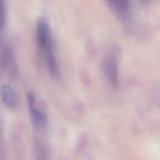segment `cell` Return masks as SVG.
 I'll return each instance as SVG.
<instances>
[{
    "label": "cell",
    "instance_id": "cell-1",
    "mask_svg": "<svg viewBox=\"0 0 160 160\" xmlns=\"http://www.w3.org/2000/svg\"><path fill=\"white\" fill-rule=\"evenodd\" d=\"M120 49L118 46L110 48L103 56L102 67L105 76L109 83L117 87L118 83V60Z\"/></svg>",
    "mask_w": 160,
    "mask_h": 160
},
{
    "label": "cell",
    "instance_id": "cell-2",
    "mask_svg": "<svg viewBox=\"0 0 160 160\" xmlns=\"http://www.w3.org/2000/svg\"><path fill=\"white\" fill-rule=\"evenodd\" d=\"M107 2L111 11L121 22L125 24L130 22L132 16L131 1L128 0H110Z\"/></svg>",
    "mask_w": 160,
    "mask_h": 160
},
{
    "label": "cell",
    "instance_id": "cell-3",
    "mask_svg": "<svg viewBox=\"0 0 160 160\" xmlns=\"http://www.w3.org/2000/svg\"><path fill=\"white\" fill-rule=\"evenodd\" d=\"M37 41L41 49L48 52L52 50L53 37L50 26L43 18L39 19L37 26Z\"/></svg>",
    "mask_w": 160,
    "mask_h": 160
},
{
    "label": "cell",
    "instance_id": "cell-4",
    "mask_svg": "<svg viewBox=\"0 0 160 160\" xmlns=\"http://www.w3.org/2000/svg\"><path fill=\"white\" fill-rule=\"evenodd\" d=\"M28 102L30 113L32 121L34 126L41 127L46 123V116L44 113L36 106V99L33 92H29L28 94Z\"/></svg>",
    "mask_w": 160,
    "mask_h": 160
},
{
    "label": "cell",
    "instance_id": "cell-5",
    "mask_svg": "<svg viewBox=\"0 0 160 160\" xmlns=\"http://www.w3.org/2000/svg\"><path fill=\"white\" fill-rule=\"evenodd\" d=\"M1 93L2 101L5 105L10 108L16 107L17 99L14 90L10 86L3 85L1 88Z\"/></svg>",
    "mask_w": 160,
    "mask_h": 160
},
{
    "label": "cell",
    "instance_id": "cell-6",
    "mask_svg": "<svg viewBox=\"0 0 160 160\" xmlns=\"http://www.w3.org/2000/svg\"><path fill=\"white\" fill-rule=\"evenodd\" d=\"M47 61L49 72L53 76L57 77L58 74V68L57 59L53 50L47 52Z\"/></svg>",
    "mask_w": 160,
    "mask_h": 160
},
{
    "label": "cell",
    "instance_id": "cell-7",
    "mask_svg": "<svg viewBox=\"0 0 160 160\" xmlns=\"http://www.w3.org/2000/svg\"><path fill=\"white\" fill-rule=\"evenodd\" d=\"M6 21V10L5 3L2 0H0V30L2 29Z\"/></svg>",
    "mask_w": 160,
    "mask_h": 160
}]
</instances>
